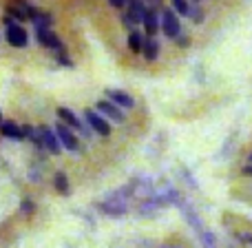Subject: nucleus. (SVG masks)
<instances>
[{
  "instance_id": "f257e3e1",
  "label": "nucleus",
  "mask_w": 252,
  "mask_h": 248,
  "mask_svg": "<svg viewBox=\"0 0 252 248\" xmlns=\"http://www.w3.org/2000/svg\"><path fill=\"white\" fill-rule=\"evenodd\" d=\"M161 31H164L168 38H177L179 31H182V25H179V18L175 13V9H164L161 13Z\"/></svg>"
},
{
  "instance_id": "f03ea898",
  "label": "nucleus",
  "mask_w": 252,
  "mask_h": 248,
  "mask_svg": "<svg viewBox=\"0 0 252 248\" xmlns=\"http://www.w3.org/2000/svg\"><path fill=\"white\" fill-rule=\"evenodd\" d=\"M84 118H87V124L91 126L97 135H104V138H109V135H111V126H109V122H106L104 118H102V113L87 109V111H84Z\"/></svg>"
},
{
  "instance_id": "7ed1b4c3",
  "label": "nucleus",
  "mask_w": 252,
  "mask_h": 248,
  "mask_svg": "<svg viewBox=\"0 0 252 248\" xmlns=\"http://www.w3.org/2000/svg\"><path fill=\"white\" fill-rule=\"evenodd\" d=\"M56 133H58V140H60V144L64 148H69V151H78L80 148V142H78V138H75V133L64 122H60L56 126Z\"/></svg>"
},
{
  "instance_id": "20e7f679",
  "label": "nucleus",
  "mask_w": 252,
  "mask_h": 248,
  "mask_svg": "<svg viewBox=\"0 0 252 248\" xmlns=\"http://www.w3.org/2000/svg\"><path fill=\"white\" fill-rule=\"evenodd\" d=\"M97 113H102L104 118H111L113 122H124L126 115L122 113V109H120L118 105H113L111 100H100L97 102Z\"/></svg>"
},
{
  "instance_id": "39448f33",
  "label": "nucleus",
  "mask_w": 252,
  "mask_h": 248,
  "mask_svg": "<svg viewBox=\"0 0 252 248\" xmlns=\"http://www.w3.org/2000/svg\"><path fill=\"white\" fill-rule=\"evenodd\" d=\"M7 40L11 47H27V42H29V38H27V31L22 29L20 25H13V22H9V29H7Z\"/></svg>"
},
{
  "instance_id": "423d86ee",
  "label": "nucleus",
  "mask_w": 252,
  "mask_h": 248,
  "mask_svg": "<svg viewBox=\"0 0 252 248\" xmlns=\"http://www.w3.org/2000/svg\"><path fill=\"white\" fill-rule=\"evenodd\" d=\"M40 135H42V144L47 151H51V155H58L62 148L60 140H58V133L56 131H51L49 126H40Z\"/></svg>"
},
{
  "instance_id": "0eeeda50",
  "label": "nucleus",
  "mask_w": 252,
  "mask_h": 248,
  "mask_svg": "<svg viewBox=\"0 0 252 248\" xmlns=\"http://www.w3.org/2000/svg\"><path fill=\"white\" fill-rule=\"evenodd\" d=\"M38 40L40 44H44L47 49H56V51H62V42L51 29L47 27H38Z\"/></svg>"
},
{
  "instance_id": "6e6552de",
  "label": "nucleus",
  "mask_w": 252,
  "mask_h": 248,
  "mask_svg": "<svg viewBox=\"0 0 252 248\" xmlns=\"http://www.w3.org/2000/svg\"><path fill=\"white\" fill-rule=\"evenodd\" d=\"M144 16H146V2H144V0H130L126 20L137 25V22H144Z\"/></svg>"
},
{
  "instance_id": "1a4fd4ad",
  "label": "nucleus",
  "mask_w": 252,
  "mask_h": 248,
  "mask_svg": "<svg viewBox=\"0 0 252 248\" xmlns=\"http://www.w3.org/2000/svg\"><path fill=\"white\" fill-rule=\"evenodd\" d=\"M106 96H109V100L113 102V105L122 106V109H133V106H135L133 98H130L128 93H124V91H118V89H109V91H106Z\"/></svg>"
},
{
  "instance_id": "9d476101",
  "label": "nucleus",
  "mask_w": 252,
  "mask_h": 248,
  "mask_svg": "<svg viewBox=\"0 0 252 248\" xmlns=\"http://www.w3.org/2000/svg\"><path fill=\"white\" fill-rule=\"evenodd\" d=\"M58 118H60L62 122H64L66 126H69V129L84 131V133H87V129H84L82 122H80V120L75 118V113H73V111H71V109H64V106H60V109H58Z\"/></svg>"
},
{
  "instance_id": "9b49d317",
  "label": "nucleus",
  "mask_w": 252,
  "mask_h": 248,
  "mask_svg": "<svg viewBox=\"0 0 252 248\" xmlns=\"http://www.w3.org/2000/svg\"><path fill=\"white\" fill-rule=\"evenodd\" d=\"M0 133H2L4 138H9V140H22V138H25L22 126H18L16 122H2V126H0Z\"/></svg>"
},
{
  "instance_id": "f8f14e48",
  "label": "nucleus",
  "mask_w": 252,
  "mask_h": 248,
  "mask_svg": "<svg viewBox=\"0 0 252 248\" xmlns=\"http://www.w3.org/2000/svg\"><path fill=\"white\" fill-rule=\"evenodd\" d=\"M144 27H146L148 34H157V29H159V20H157V11L155 9L148 7L146 9V16H144Z\"/></svg>"
},
{
  "instance_id": "ddd939ff",
  "label": "nucleus",
  "mask_w": 252,
  "mask_h": 248,
  "mask_svg": "<svg viewBox=\"0 0 252 248\" xmlns=\"http://www.w3.org/2000/svg\"><path fill=\"white\" fill-rule=\"evenodd\" d=\"M53 186H56V191L60 193V195H69V177H66V173H62V171H58L56 175H53Z\"/></svg>"
},
{
  "instance_id": "4468645a",
  "label": "nucleus",
  "mask_w": 252,
  "mask_h": 248,
  "mask_svg": "<svg viewBox=\"0 0 252 248\" xmlns=\"http://www.w3.org/2000/svg\"><path fill=\"white\" fill-rule=\"evenodd\" d=\"M29 18L38 27H49L53 22V18L49 16V13H42V11H38V9H29Z\"/></svg>"
},
{
  "instance_id": "2eb2a0df",
  "label": "nucleus",
  "mask_w": 252,
  "mask_h": 248,
  "mask_svg": "<svg viewBox=\"0 0 252 248\" xmlns=\"http://www.w3.org/2000/svg\"><path fill=\"white\" fill-rule=\"evenodd\" d=\"M142 53L146 60H157V56H159V44H157V40H146Z\"/></svg>"
},
{
  "instance_id": "dca6fc26",
  "label": "nucleus",
  "mask_w": 252,
  "mask_h": 248,
  "mask_svg": "<svg viewBox=\"0 0 252 248\" xmlns=\"http://www.w3.org/2000/svg\"><path fill=\"white\" fill-rule=\"evenodd\" d=\"M144 42H146V40L139 35V31H133V34L128 35V47H130V51H133V53H139V51H142V49H144Z\"/></svg>"
},
{
  "instance_id": "f3484780",
  "label": "nucleus",
  "mask_w": 252,
  "mask_h": 248,
  "mask_svg": "<svg viewBox=\"0 0 252 248\" xmlns=\"http://www.w3.org/2000/svg\"><path fill=\"white\" fill-rule=\"evenodd\" d=\"M173 9L177 13H182V16H188V13H190V4H188V0H173Z\"/></svg>"
},
{
  "instance_id": "a211bd4d",
  "label": "nucleus",
  "mask_w": 252,
  "mask_h": 248,
  "mask_svg": "<svg viewBox=\"0 0 252 248\" xmlns=\"http://www.w3.org/2000/svg\"><path fill=\"white\" fill-rule=\"evenodd\" d=\"M199 237H201V244H204L206 248H217V246H215V237L210 235L208 231H201Z\"/></svg>"
},
{
  "instance_id": "6ab92c4d",
  "label": "nucleus",
  "mask_w": 252,
  "mask_h": 248,
  "mask_svg": "<svg viewBox=\"0 0 252 248\" xmlns=\"http://www.w3.org/2000/svg\"><path fill=\"white\" fill-rule=\"evenodd\" d=\"M20 211L25 215H33L35 213V204L31 200H25V202H22V206H20Z\"/></svg>"
},
{
  "instance_id": "aec40b11",
  "label": "nucleus",
  "mask_w": 252,
  "mask_h": 248,
  "mask_svg": "<svg viewBox=\"0 0 252 248\" xmlns=\"http://www.w3.org/2000/svg\"><path fill=\"white\" fill-rule=\"evenodd\" d=\"M188 16L192 18V22H201V20H204V13H201L199 7H190V13H188Z\"/></svg>"
},
{
  "instance_id": "412c9836",
  "label": "nucleus",
  "mask_w": 252,
  "mask_h": 248,
  "mask_svg": "<svg viewBox=\"0 0 252 248\" xmlns=\"http://www.w3.org/2000/svg\"><path fill=\"white\" fill-rule=\"evenodd\" d=\"M109 2H111V4H113V7H115V9H122V7H124V4H126V2H130V0H109Z\"/></svg>"
},
{
  "instance_id": "4be33fe9",
  "label": "nucleus",
  "mask_w": 252,
  "mask_h": 248,
  "mask_svg": "<svg viewBox=\"0 0 252 248\" xmlns=\"http://www.w3.org/2000/svg\"><path fill=\"white\" fill-rule=\"evenodd\" d=\"M60 62H62V65H64V67H73V65H71V60H69V58H66V56H62V53H60Z\"/></svg>"
},
{
  "instance_id": "5701e85b",
  "label": "nucleus",
  "mask_w": 252,
  "mask_h": 248,
  "mask_svg": "<svg viewBox=\"0 0 252 248\" xmlns=\"http://www.w3.org/2000/svg\"><path fill=\"white\" fill-rule=\"evenodd\" d=\"M144 2H148V4H151V9H155V7H157V4H159V2H161V0H144Z\"/></svg>"
},
{
  "instance_id": "b1692460",
  "label": "nucleus",
  "mask_w": 252,
  "mask_h": 248,
  "mask_svg": "<svg viewBox=\"0 0 252 248\" xmlns=\"http://www.w3.org/2000/svg\"><path fill=\"white\" fill-rule=\"evenodd\" d=\"M244 173H246V175H252V164H250V166H246Z\"/></svg>"
},
{
  "instance_id": "393cba45",
  "label": "nucleus",
  "mask_w": 252,
  "mask_h": 248,
  "mask_svg": "<svg viewBox=\"0 0 252 248\" xmlns=\"http://www.w3.org/2000/svg\"><path fill=\"white\" fill-rule=\"evenodd\" d=\"M244 240H246V242H250V244H252V237H250V235H246V237H244Z\"/></svg>"
},
{
  "instance_id": "a878e982",
  "label": "nucleus",
  "mask_w": 252,
  "mask_h": 248,
  "mask_svg": "<svg viewBox=\"0 0 252 248\" xmlns=\"http://www.w3.org/2000/svg\"><path fill=\"white\" fill-rule=\"evenodd\" d=\"M0 126H2V113H0Z\"/></svg>"
},
{
  "instance_id": "bb28decb",
  "label": "nucleus",
  "mask_w": 252,
  "mask_h": 248,
  "mask_svg": "<svg viewBox=\"0 0 252 248\" xmlns=\"http://www.w3.org/2000/svg\"><path fill=\"white\" fill-rule=\"evenodd\" d=\"M250 164H252V155H250Z\"/></svg>"
},
{
  "instance_id": "cd10ccee",
  "label": "nucleus",
  "mask_w": 252,
  "mask_h": 248,
  "mask_svg": "<svg viewBox=\"0 0 252 248\" xmlns=\"http://www.w3.org/2000/svg\"><path fill=\"white\" fill-rule=\"evenodd\" d=\"M195 2H199V0H195Z\"/></svg>"
}]
</instances>
